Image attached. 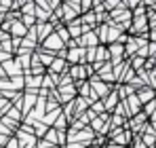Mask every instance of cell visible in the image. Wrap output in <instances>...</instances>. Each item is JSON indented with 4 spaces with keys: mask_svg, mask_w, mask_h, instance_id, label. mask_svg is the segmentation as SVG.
<instances>
[{
    "mask_svg": "<svg viewBox=\"0 0 156 148\" xmlns=\"http://www.w3.org/2000/svg\"><path fill=\"white\" fill-rule=\"evenodd\" d=\"M154 89H150V87H144L141 91H139V95H137V99H139V104H144V102H152L154 99Z\"/></svg>",
    "mask_w": 156,
    "mask_h": 148,
    "instance_id": "1",
    "label": "cell"
},
{
    "mask_svg": "<svg viewBox=\"0 0 156 148\" xmlns=\"http://www.w3.org/2000/svg\"><path fill=\"white\" fill-rule=\"evenodd\" d=\"M156 110V102L152 99V102H148V106H146V114H154Z\"/></svg>",
    "mask_w": 156,
    "mask_h": 148,
    "instance_id": "2",
    "label": "cell"
},
{
    "mask_svg": "<svg viewBox=\"0 0 156 148\" xmlns=\"http://www.w3.org/2000/svg\"><path fill=\"white\" fill-rule=\"evenodd\" d=\"M144 66V57H135V61H133V68H141Z\"/></svg>",
    "mask_w": 156,
    "mask_h": 148,
    "instance_id": "3",
    "label": "cell"
},
{
    "mask_svg": "<svg viewBox=\"0 0 156 148\" xmlns=\"http://www.w3.org/2000/svg\"><path fill=\"white\" fill-rule=\"evenodd\" d=\"M133 148H146V144H144V142H135V146Z\"/></svg>",
    "mask_w": 156,
    "mask_h": 148,
    "instance_id": "4",
    "label": "cell"
}]
</instances>
